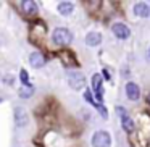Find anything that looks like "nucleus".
Wrapping results in <instances>:
<instances>
[{
	"instance_id": "nucleus-15",
	"label": "nucleus",
	"mask_w": 150,
	"mask_h": 147,
	"mask_svg": "<svg viewBox=\"0 0 150 147\" xmlns=\"http://www.w3.org/2000/svg\"><path fill=\"white\" fill-rule=\"evenodd\" d=\"M20 79H21V82H23V86H29V78H28L26 70H21L20 71Z\"/></svg>"
},
{
	"instance_id": "nucleus-19",
	"label": "nucleus",
	"mask_w": 150,
	"mask_h": 147,
	"mask_svg": "<svg viewBox=\"0 0 150 147\" xmlns=\"http://www.w3.org/2000/svg\"><path fill=\"white\" fill-rule=\"evenodd\" d=\"M149 100H150V97H149Z\"/></svg>"
},
{
	"instance_id": "nucleus-11",
	"label": "nucleus",
	"mask_w": 150,
	"mask_h": 147,
	"mask_svg": "<svg viewBox=\"0 0 150 147\" xmlns=\"http://www.w3.org/2000/svg\"><path fill=\"white\" fill-rule=\"evenodd\" d=\"M134 15L139 18H147L150 15V7L144 2H139V4L134 5Z\"/></svg>"
},
{
	"instance_id": "nucleus-8",
	"label": "nucleus",
	"mask_w": 150,
	"mask_h": 147,
	"mask_svg": "<svg viewBox=\"0 0 150 147\" xmlns=\"http://www.w3.org/2000/svg\"><path fill=\"white\" fill-rule=\"evenodd\" d=\"M126 95H127V99H129V100H132V102L139 100V97H140V89H139V86H137L136 82L129 81V82L126 84Z\"/></svg>"
},
{
	"instance_id": "nucleus-16",
	"label": "nucleus",
	"mask_w": 150,
	"mask_h": 147,
	"mask_svg": "<svg viewBox=\"0 0 150 147\" xmlns=\"http://www.w3.org/2000/svg\"><path fill=\"white\" fill-rule=\"evenodd\" d=\"M84 99L89 102V104H92V105H94V107L97 105V102H95L94 99H92V94H91V91H86V92H84Z\"/></svg>"
},
{
	"instance_id": "nucleus-14",
	"label": "nucleus",
	"mask_w": 150,
	"mask_h": 147,
	"mask_svg": "<svg viewBox=\"0 0 150 147\" xmlns=\"http://www.w3.org/2000/svg\"><path fill=\"white\" fill-rule=\"evenodd\" d=\"M18 94H20L21 99H29V97H33V94H34V87L31 84L29 86H21Z\"/></svg>"
},
{
	"instance_id": "nucleus-4",
	"label": "nucleus",
	"mask_w": 150,
	"mask_h": 147,
	"mask_svg": "<svg viewBox=\"0 0 150 147\" xmlns=\"http://www.w3.org/2000/svg\"><path fill=\"white\" fill-rule=\"evenodd\" d=\"M116 113H118V116L121 118L123 129L126 131V133H132V129H134V121H132V118L127 115L126 108H124V107H116Z\"/></svg>"
},
{
	"instance_id": "nucleus-17",
	"label": "nucleus",
	"mask_w": 150,
	"mask_h": 147,
	"mask_svg": "<svg viewBox=\"0 0 150 147\" xmlns=\"http://www.w3.org/2000/svg\"><path fill=\"white\" fill-rule=\"evenodd\" d=\"M103 78H105V79H110V73L107 71V68L103 70Z\"/></svg>"
},
{
	"instance_id": "nucleus-9",
	"label": "nucleus",
	"mask_w": 150,
	"mask_h": 147,
	"mask_svg": "<svg viewBox=\"0 0 150 147\" xmlns=\"http://www.w3.org/2000/svg\"><path fill=\"white\" fill-rule=\"evenodd\" d=\"M29 63H31L33 68H42V66L45 65V57L40 52H33L29 55Z\"/></svg>"
},
{
	"instance_id": "nucleus-12",
	"label": "nucleus",
	"mask_w": 150,
	"mask_h": 147,
	"mask_svg": "<svg viewBox=\"0 0 150 147\" xmlns=\"http://www.w3.org/2000/svg\"><path fill=\"white\" fill-rule=\"evenodd\" d=\"M21 10L26 15H36L39 7H37V4L33 2V0H24V2H21Z\"/></svg>"
},
{
	"instance_id": "nucleus-18",
	"label": "nucleus",
	"mask_w": 150,
	"mask_h": 147,
	"mask_svg": "<svg viewBox=\"0 0 150 147\" xmlns=\"http://www.w3.org/2000/svg\"><path fill=\"white\" fill-rule=\"evenodd\" d=\"M0 102H2V99H0Z\"/></svg>"
},
{
	"instance_id": "nucleus-6",
	"label": "nucleus",
	"mask_w": 150,
	"mask_h": 147,
	"mask_svg": "<svg viewBox=\"0 0 150 147\" xmlns=\"http://www.w3.org/2000/svg\"><path fill=\"white\" fill-rule=\"evenodd\" d=\"M92 89H94L95 99H97L98 102L103 100V84H102V76L100 75L92 76Z\"/></svg>"
},
{
	"instance_id": "nucleus-5",
	"label": "nucleus",
	"mask_w": 150,
	"mask_h": 147,
	"mask_svg": "<svg viewBox=\"0 0 150 147\" xmlns=\"http://www.w3.org/2000/svg\"><path fill=\"white\" fill-rule=\"evenodd\" d=\"M111 33H113L115 37H118V39H127V37L131 36V29L124 23H115L113 26H111Z\"/></svg>"
},
{
	"instance_id": "nucleus-7",
	"label": "nucleus",
	"mask_w": 150,
	"mask_h": 147,
	"mask_svg": "<svg viewBox=\"0 0 150 147\" xmlns=\"http://www.w3.org/2000/svg\"><path fill=\"white\" fill-rule=\"evenodd\" d=\"M28 121H29V116H28L26 110H24V108H21V107L15 108V123H16V126L18 128L26 126Z\"/></svg>"
},
{
	"instance_id": "nucleus-1",
	"label": "nucleus",
	"mask_w": 150,
	"mask_h": 147,
	"mask_svg": "<svg viewBox=\"0 0 150 147\" xmlns=\"http://www.w3.org/2000/svg\"><path fill=\"white\" fill-rule=\"evenodd\" d=\"M52 40L55 45L65 47V45H69L73 42V34L68 28H55L52 33Z\"/></svg>"
},
{
	"instance_id": "nucleus-3",
	"label": "nucleus",
	"mask_w": 150,
	"mask_h": 147,
	"mask_svg": "<svg viewBox=\"0 0 150 147\" xmlns=\"http://www.w3.org/2000/svg\"><path fill=\"white\" fill-rule=\"evenodd\" d=\"M66 79H68L69 87H73L74 91H81L86 86V76L79 71H69L68 76H66Z\"/></svg>"
},
{
	"instance_id": "nucleus-2",
	"label": "nucleus",
	"mask_w": 150,
	"mask_h": 147,
	"mask_svg": "<svg viewBox=\"0 0 150 147\" xmlns=\"http://www.w3.org/2000/svg\"><path fill=\"white\" fill-rule=\"evenodd\" d=\"M91 142H92V147H110L111 146V136L107 131H95Z\"/></svg>"
},
{
	"instance_id": "nucleus-13",
	"label": "nucleus",
	"mask_w": 150,
	"mask_h": 147,
	"mask_svg": "<svg viewBox=\"0 0 150 147\" xmlns=\"http://www.w3.org/2000/svg\"><path fill=\"white\" fill-rule=\"evenodd\" d=\"M73 10H74V5H73L71 2H60V4H58V13L63 15V16L71 15Z\"/></svg>"
},
{
	"instance_id": "nucleus-10",
	"label": "nucleus",
	"mask_w": 150,
	"mask_h": 147,
	"mask_svg": "<svg viewBox=\"0 0 150 147\" xmlns=\"http://www.w3.org/2000/svg\"><path fill=\"white\" fill-rule=\"evenodd\" d=\"M86 44H87L89 47H97L102 44V34L97 33V31H91V33H87V36H86Z\"/></svg>"
}]
</instances>
